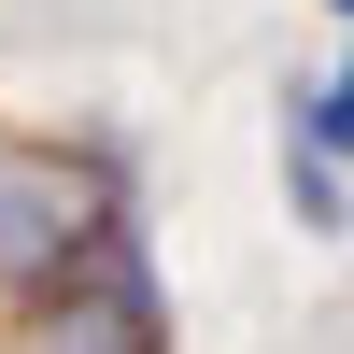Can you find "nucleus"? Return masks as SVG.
<instances>
[{
  "instance_id": "obj_1",
  "label": "nucleus",
  "mask_w": 354,
  "mask_h": 354,
  "mask_svg": "<svg viewBox=\"0 0 354 354\" xmlns=\"http://www.w3.org/2000/svg\"><path fill=\"white\" fill-rule=\"evenodd\" d=\"M113 241H128L113 156H71V142H15V128H0V312L85 283Z\"/></svg>"
},
{
  "instance_id": "obj_2",
  "label": "nucleus",
  "mask_w": 354,
  "mask_h": 354,
  "mask_svg": "<svg viewBox=\"0 0 354 354\" xmlns=\"http://www.w3.org/2000/svg\"><path fill=\"white\" fill-rule=\"evenodd\" d=\"M0 354H170V298H156V255H142V227L100 255L85 283H57V298H28Z\"/></svg>"
},
{
  "instance_id": "obj_3",
  "label": "nucleus",
  "mask_w": 354,
  "mask_h": 354,
  "mask_svg": "<svg viewBox=\"0 0 354 354\" xmlns=\"http://www.w3.org/2000/svg\"><path fill=\"white\" fill-rule=\"evenodd\" d=\"M283 156H312V170H340V156H354V57L298 100V142H283Z\"/></svg>"
},
{
  "instance_id": "obj_4",
  "label": "nucleus",
  "mask_w": 354,
  "mask_h": 354,
  "mask_svg": "<svg viewBox=\"0 0 354 354\" xmlns=\"http://www.w3.org/2000/svg\"><path fill=\"white\" fill-rule=\"evenodd\" d=\"M326 15H340V28H354V0H326Z\"/></svg>"
}]
</instances>
